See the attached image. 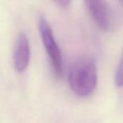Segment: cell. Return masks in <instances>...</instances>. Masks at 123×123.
Instances as JSON below:
<instances>
[{"mask_svg":"<svg viewBox=\"0 0 123 123\" xmlns=\"http://www.w3.org/2000/svg\"><path fill=\"white\" fill-rule=\"evenodd\" d=\"M68 83L78 96L86 97L92 94L97 85V71L94 60L89 57L76 60L69 70Z\"/></svg>","mask_w":123,"mask_h":123,"instance_id":"cell-1","label":"cell"},{"mask_svg":"<svg viewBox=\"0 0 123 123\" xmlns=\"http://www.w3.org/2000/svg\"><path fill=\"white\" fill-rule=\"evenodd\" d=\"M39 32L44 46L49 55L54 73L56 77H61L63 74V59L61 52L54 37L51 27L44 18H41L39 20Z\"/></svg>","mask_w":123,"mask_h":123,"instance_id":"cell-2","label":"cell"},{"mask_svg":"<svg viewBox=\"0 0 123 123\" xmlns=\"http://www.w3.org/2000/svg\"><path fill=\"white\" fill-rule=\"evenodd\" d=\"M86 9L94 23L101 30L111 28V13L106 0H85Z\"/></svg>","mask_w":123,"mask_h":123,"instance_id":"cell-3","label":"cell"},{"mask_svg":"<svg viewBox=\"0 0 123 123\" xmlns=\"http://www.w3.org/2000/svg\"><path fill=\"white\" fill-rule=\"evenodd\" d=\"M30 58L29 39L25 34H20L16 41L13 53V65L18 72H24L27 69Z\"/></svg>","mask_w":123,"mask_h":123,"instance_id":"cell-4","label":"cell"},{"mask_svg":"<svg viewBox=\"0 0 123 123\" xmlns=\"http://www.w3.org/2000/svg\"><path fill=\"white\" fill-rule=\"evenodd\" d=\"M115 84L117 87H123V49L120 61L115 74Z\"/></svg>","mask_w":123,"mask_h":123,"instance_id":"cell-5","label":"cell"},{"mask_svg":"<svg viewBox=\"0 0 123 123\" xmlns=\"http://www.w3.org/2000/svg\"><path fill=\"white\" fill-rule=\"evenodd\" d=\"M59 6L62 7V8H66V7L69 6L70 1L71 0H54Z\"/></svg>","mask_w":123,"mask_h":123,"instance_id":"cell-6","label":"cell"},{"mask_svg":"<svg viewBox=\"0 0 123 123\" xmlns=\"http://www.w3.org/2000/svg\"><path fill=\"white\" fill-rule=\"evenodd\" d=\"M121 1H122V3H123V0H121Z\"/></svg>","mask_w":123,"mask_h":123,"instance_id":"cell-7","label":"cell"}]
</instances>
